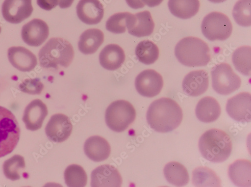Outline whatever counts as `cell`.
I'll list each match as a JSON object with an SVG mask.
<instances>
[{
	"instance_id": "cell-21",
	"label": "cell",
	"mask_w": 251,
	"mask_h": 187,
	"mask_svg": "<svg viewBox=\"0 0 251 187\" xmlns=\"http://www.w3.org/2000/svg\"><path fill=\"white\" fill-rule=\"evenodd\" d=\"M99 60L100 65L109 71H115L119 69L125 60L123 50L118 45L111 44L107 46L100 54Z\"/></svg>"
},
{
	"instance_id": "cell-31",
	"label": "cell",
	"mask_w": 251,
	"mask_h": 187,
	"mask_svg": "<svg viewBox=\"0 0 251 187\" xmlns=\"http://www.w3.org/2000/svg\"><path fill=\"white\" fill-rule=\"evenodd\" d=\"M25 168V162L23 157L15 155L5 161L3 172L6 177L11 181L18 180L21 178V172Z\"/></svg>"
},
{
	"instance_id": "cell-5",
	"label": "cell",
	"mask_w": 251,
	"mask_h": 187,
	"mask_svg": "<svg viewBox=\"0 0 251 187\" xmlns=\"http://www.w3.org/2000/svg\"><path fill=\"white\" fill-rule=\"evenodd\" d=\"M20 130L14 115L0 106V158L11 154L20 139Z\"/></svg>"
},
{
	"instance_id": "cell-32",
	"label": "cell",
	"mask_w": 251,
	"mask_h": 187,
	"mask_svg": "<svg viewBox=\"0 0 251 187\" xmlns=\"http://www.w3.org/2000/svg\"><path fill=\"white\" fill-rule=\"evenodd\" d=\"M251 0H239L234 7L233 17L236 23L241 27L251 26Z\"/></svg>"
},
{
	"instance_id": "cell-26",
	"label": "cell",
	"mask_w": 251,
	"mask_h": 187,
	"mask_svg": "<svg viewBox=\"0 0 251 187\" xmlns=\"http://www.w3.org/2000/svg\"><path fill=\"white\" fill-rule=\"evenodd\" d=\"M164 174L166 180L175 186H184L190 181L187 169L178 162L172 161L167 163L165 166Z\"/></svg>"
},
{
	"instance_id": "cell-7",
	"label": "cell",
	"mask_w": 251,
	"mask_h": 187,
	"mask_svg": "<svg viewBox=\"0 0 251 187\" xmlns=\"http://www.w3.org/2000/svg\"><path fill=\"white\" fill-rule=\"evenodd\" d=\"M201 30L202 34L209 40L223 41L231 36L233 26L226 15L220 12H214L204 18Z\"/></svg>"
},
{
	"instance_id": "cell-33",
	"label": "cell",
	"mask_w": 251,
	"mask_h": 187,
	"mask_svg": "<svg viewBox=\"0 0 251 187\" xmlns=\"http://www.w3.org/2000/svg\"><path fill=\"white\" fill-rule=\"evenodd\" d=\"M131 13L123 12L111 16L106 23V29L115 34L123 33L126 31L127 22Z\"/></svg>"
},
{
	"instance_id": "cell-28",
	"label": "cell",
	"mask_w": 251,
	"mask_h": 187,
	"mask_svg": "<svg viewBox=\"0 0 251 187\" xmlns=\"http://www.w3.org/2000/svg\"><path fill=\"white\" fill-rule=\"evenodd\" d=\"M221 180L211 169L199 167L193 171V182L196 187H220Z\"/></svg>"
},
{
	"instance_id": "cell-30",
	"label": "cell",
	"mask_w": 251,
	"mask_h": 187,
	"mask_svg": "<svg viewBox=\"0 0 251 187\" xmlns=\"http://www.w3.org/2000/svg\"><path fill=\"white\" fill-rule=\"evenodd\" d=\"M67 185L70 187H83L87 184V175L80 165L72 164L69 166L65 172Z\"/></svg>"
},
{
	"instance_id": "cell-9",
	"label": "cell",
	"mask_w": 251,
	"mask_h": 187,
	"mask_svg": "<svg viewBox=\"0 0 251 187\" xmlns=\"http://www.w3.org/2000/svg\"><path fill=\"white\" fill-rule=\"evenodd\" d=\"M137 92L142 96L152 98L158 95L163 87L162 77L153 70H145L140 73L135 80Z\"/></svg>"
},
{
	"instance_id": "cell-19",
	"label": "cell",
	"mask_w": 251,
	"mask_h": 187,
	"mask_svg": "<svg viewBox=\"0 0 251 187\" xmlns=\"http://www.w3.org/2000/svg\"><path fill=\"white\" fill-rule=\"evenodd\" d=\"M208 85L209 78L207 72L195 71L185 77L182 82V88L187 95L198 97L206 91Z\"/></svg>"
},
{
	"instance_id": "cell-6",
	"label": "cell",
	"mask_w": 251,
	"mask_h": 187,
	"mask_svg": "<svg viewBox=\"0 0 251 187\" xmlns=\"http://www.w3.org/2000/svg\"><path fill=\"white\" fill-rule=\"evenodd\" d=\"M136 113L129 102L116 101L111 104L106 112V121L112 131L121 133L126 130L135 120Z\"/></svg>"
},
{
	"instance_id": "cell-34",
	"label": "cell",
	"mask_w": 251,
	"mask_h": 187,
	"mask_svg": "<svg viewBox=\"0 0 251 187\" xmlns=\"http://www.w3.org/2000/svg\"><path fill=\"white\" fill-rule=\"evenodd\" d=\"M23 92L31 94L39 95L43 92L44 85L39 79H29L24 81L19 86Z\"/></svg>"
},
{
	"instance_id": "cell-16",
	"label": "cell",
	"mask_w": 251,
	"mask_h": 187,
	"mask_svg": "<svg viewBox=\"0 0 251 187\" xmlns=\"http://www.w3.org/2000/svg\"><path fill=\"white\" fill-rule=\"evenodd\" d=\"M76 13L82 23L95 25L100 23L104 9L99 0H80L76 6Z\"/></svg>"
},
{
	"instance_id": "cell-22",
	"label": "cell",
	"mask_w": 251,
	"mask_h": 187,
	"mask_svg": "<svg viewBox=\"0 0 251 187\" xmlns=\"http://www.w3.org/2000/svg\"><path fill=\"white\" fill-rule=\"evenodd\" d=\"M221 113L219 103L214 98L205 97L198 103L196 109L197 118L204 123H211L216 121Z\"/></svg>"
},
{
	"instance_id": "cell-38",
	"label": "cell",
	"mask_w": 251,
	"mask_h": 187,
	"mask_svg": "<svg viewBox=\"0 0 251 187\" xmlns=\"http://www.w3.org/2000/svg\"><path fill=\"white\" fill-rule=\"evenodd\" d=\"M74 0H59L58 5L62 9L68 8L72 6Z\"/></svg>"
},
{
	"instance_id": "cell-4",
	"label": "cell",
	"mask_w": 251,
	"mask_h": 187,
	"mask_svg": "<svg viewBox=\"0 0 251 187\" xmlns=\"http://www.w3.org/2000/svg\"><path fill=\"white\" fill-rule=\"evenodd\" d=\"M38 57L40 66L44 68H67L74 59V51L67 40L52 38L40 50Z\"/></svg>"
},
{
	"instance_id": "cell-23",
	"label": "cell",
	"mask_w": 251,
	"mask_h": 187,
	"mask_svg": "<svg viewBox=\"0 0 251 187\" xmlns=\"http://www.w3.org/2000/svg\"><path fill=\"white\" fill-rule=\"evenodd\" d=\"M251 161L246 160H239L228 168L230 179L237 186L251 187Z\"/></svg>"
},
{
	"instance_id": "cell-1",
	"label": "cell",
	"mask_w": 251,
	"mask_h": 187,
	"mask_svg": "<svg viewBox=\"0 0 251 187\" xmlns=\"http://www.w3.org/2000/svg\"><path fill=\"white\" fill-rule=\"evenodd\" d=\"M183 118L182 111L176 102L162 98L151 103L147 113L151 128L160 133L171 132L177 128Z\"/></svg>"
},
{
	"instance_id": "cell-37",
	"label": "cell",
	"mask_w": 251,
	"mask_h": 187,
	"mask_svg": "<svg viewBox=\"0 0 251 187\" xmlns=\"http://www.w3.org/2000/svg\"><path fill=\"white\" fill-rule=\"evenodd\" d=\"M142 2L150 7H154L159 5L163 0H141Z\"/></svg>"
},
{
	"instance_id": "cell-27",
	"label": "cell",
	"mask_w": 251,
	"mask_h": 187,
	"mask_svg": "<svg viewBox=\"0 0 251 187\" xmlns=\"http://www.w3.org/2000/svg\"><path fill=\"white\" fill-rule=\"evenodd\" d=\"M135 54L140 62L150 65L158 59L159 51L158 47L150 40H143L137 45Z\"/></svg>"
},
{
	"instance_id": "cell-17",
	"label": "cell",
	"mask_w": 251,
	"mask_h": 187,
	"mask_svg": "<svg viewBox=\"0 0 251 187\" xmlns=\"http://www.w3.org/2000/svg\"><path fill=\"white\" fill-rule=\"evenodd\" d=\"M8 56L11 64L21 72H31L37 65L36 56L24 47L10 48L8 51Z\"/></svg>"
},
{
	"instance_id": "cell-10",
	"label": "cell",
	"mask_w": 251,
	"mask_h": 187,
	"mask_svg": "<svg viewBox=\"0 0 251 187\" xmlns=\"http://www.w3.org/2000/svg\"><path fill=\"white\" fill-rule=\"evenodd\" d=\"M33 11L32 0H5L2 7L4 18L12 24L22 23Z\"/></svg>"
},
{
	"instance_id": "cell-24",
	"label": "cell",
	"mask_w": 251,
	"mask_h": 187,
	"mask_svg": "<svg viewBox=\"0 0 251 187\" xmlns=\"http://www.w3.org/2000/svg\"><path fill=\"white\" fill-rule=\"evenodd\" d=\"M103 40L104 35L100 30L88 29L80 37L78 44L79 50L85 54H93L98 50Z\"/></svg>"
},
{
	"instance_id": "cell-3",
	"label": "cell",
	"mask_w": 251,
	"mask_h": 187,
	"mask_svg": "<svg viewBox=\"0 0 251 187\" xmlns=\"http://www.w3.org/2000/svg\"><path fill=\"white\" fill-rule=\"evenodd\" d=\"M175 55L181 64L189 67L205 66L211 58L208 45L195 37H187L180 40L176 47Z\"/></svg>"
},
{
	"instance_id": "cell-39",
	"label": "cell",
	"mask_w": 251,
	"mask_h": 187,
	"mask_svg": "<svg viewBox=\"0 0 251 187\" xmlns=\"http://www.w3.org/2000/svg\"><path fill=\"white\" fill-rule=\"evenodd\" d=\"M209 1L214 3H221L226 1V0H208Z\"/></svg>"
},
{
	"instance_id": "cell-2",
	"label": "cell",
	"mask_w": 251,
	"mask_h": 187,
	"mask_svg": "<svg viewBox=\"0 0 251 187\" xmlns=\"http://www.w3.org/2000/svg\"><path fill=\"white\" fill-rule=\"evenodd\" d=\"M199 149L202 157L213 162H222L231 155L232 142L225 132L212 129L204 133L201 137Z\"/></svg>"
},
{
	"instance_id": "cell-29",
	"label": "cell",
	"mask_w": 251,
	"mask_h": 187,
	"mask_svg": "<svg viewBox=\"0 0 251 187\" xmlns=\"http://www.w3.org/2000/svg\"><path fill=\"white\" fill-rule=\"evenodd\" d=\"M250 47H242L236 50L232 56V61L236 69L243 75L251 76Z\"/></svg>"
},
{
	"instance_id": "cell-8",
	"label": "cell",
	"mask_w": 251,
	"mask_h": 187,
	"mask_svg": "<svg viewBox=\"0 0 251 187\" xmlns=\"http://www.w3.org/2000/svg\"><path fill=\"white\" fill-rule=\"evenodd\" d=\"M214 90L222 95H228L238 90L241 85L240 78L232 67L226 63L215 66L211 72Z\"/></svg>"
},
{
	"instance_id": "cell-14",
	"label": "cell",
	"mask_w": 251,
	"mask_h": 187,
	"mask_svg": "<svg viewBox=\"0 0 251 187\" xmlns=\"http://www.w3.org/2000/svg\"><path fill=\"white\" fill-rule=\"evenodd\" d=\"M155 25L151 14L148 11L130 14L127 22L128 32L136 37H142L152 34Z\"/></svg>"
},
{
	"instance_id": "cell-11",
	"label": "cell",
	"mask_w": 251,
	"mask_h": 187,
	"mask_svg": "<svg viewBox=\"0 0 251 187\" xmlns=\"http://www.w3.org/2000/svg\"><path fill=\"white\" fill-rule=\"evenodd\" d=\"M226 111L234 120L244 122L251 119V95L241 93L227 100Z\"/></svg>"
},
{
	"instance_id": "cell-25",
	"label": "cell",
	"mask_w": 251,
	"mask_h": 187,
	"mask_svg": "<svg viewBox=\"0 0 251 187\" xmlns=\"http://www.w3.org/2000/svg\"><path fill=\"white\" fill-rule=\"evenodd\" d=\"M169 8L176 17L182 19H190L199 12V0H169Z\"/></svg>"
},
{
	"instance_id": "cell-13",
	"label": "cell",
	"mask_w": 251,
	"mask_h": 187,
	"mask_svg": "<svg viewBox=\"0 0 251 187\" xmlns=\"http://www.w3.org/2000/svg\"><path fill=\"white\" fill-rule=\"evenodd\" d=\"M73 131V125L69 117L64 114L53 115L46 128L48 137L55 142H62L68 139Z\"/></svg>"
},
{
	"instance_id": "cell-12",
	"label": "cell",
	"mask_w": 251,
	"mask_h": 187,
	"mask_svg": "<svg viewBox=\"0 0 251 187\" xmlns=\"http://www.w3.org/2000/svg\"><path fill=\"white\" fill-rule=\"evenodd\" d=\"M49 33V26L44 21L39 19H34L25 25L22 31L25 43L33 47L43 45L48 39Z\"/></svg>"
},
{
	"instance_id": "cell-18",
	"label": "cell",
	"mask_w": 251,
	"mask_h": 187,
	"mask_svg": "<svg viewBox=\"0 0 251 187\" xmlns=\"http://www.w3.org/2000/svg\"><path fill=\"white\" fill-rule=\"evenodd\" d=\"M122 184L121 176L114 166L103 165L98 167L92 173V187H119Z\"/></svg>"
},
{
	"instance_id": "cell-40",
	"label": "cell",
	"mask_w": 251,
	"mask_h": 187,
	"mask_svg": "<svg viewBox=\"0 0 251 187\" xmlns=\"http://www.w3.org/2000/svg\"><path fill=\"white\" fill-rule=\"evenodd\" d=\"M1 30H2L1 27V26H0V33H1Z\"/></svg>"
},
{
	"instance_id": "cell-15",
	"label": "cell",
	"mask_w": 251,
	"mask_h": 187,
	"mask_svg": "<svg viewBox=\"0 0 251 187\" xmlns=\"http://www.w3.org/2000/svg\"><path fill=\"white\" fill-rule=\"evenodd\" d=\"M48 114V108L43 101L35 99L31 102L26 107L23 117L26 129L31 131L40 129Z\"/></svg>"
},
{
	"instance_id": "cell-36",
	"label": "cell",
	"mask_w": 251,
	"mask_h": 187,
	"mask_svg": "<svg viewBox=\"0 0 251 187\" xmlns=\"http://www.w3.org/2000/svg\"><path fill=\"white\" fill-rule=\"evenodd\" d=\"M126 1L129 6L134 9L143 8L145 6V4L141 0H126Z\"/></svg>"
},
{
	"instance_id": "cell-20",
	"label": "cell",
	"mask_w": 251,
	"mask_h": 187,
	"mask_svg": "<svg viewBox=\"0 0 251 187\" xmlns=\"http://www.w3.org/2000/svg\"><path fill=\"white\" fill-rule=\"evenodd\" d=\"M84 151L86 155L91 160L100 162L109 157L111 147L105 139L99 136H94L86 141Z\"/></svg>"
},
{
	"instance_id": "cell-35",
	"label": "cell",
	"mask_w": 251,
	"mask_h": 187,
	"mask_svg": "<svg viewBox=\"0 0 251 187\" xmlns=\"http://www.w3.org/2000/svg\"><path fill=\"white\" fill-rule=\"evenodd\" d=\"M59 0H37V5L42 9L50 11L58 4Z\"/></svg>"
}]
</instances>
